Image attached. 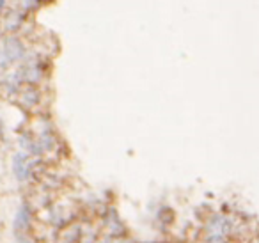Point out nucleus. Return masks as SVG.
<instances>
[{"label":"nucleus","mask_w":259,"mask_h":243,"mask_svg":"<svg viewBox=\"0 0 259 243\" xmlns=\"http://www.w3.org/2000/svg\"><path fill=\"white\" fill-rule=\"evenodd\" d=\"M4 52L6 55H8V59L11 62L15 61H20V59L23 57V54H25V48H23V45L20 43L18 39H15V37H9L8 41H6V47H4Z\"/></svg>","instance_id":"obj_1"},{"label":"nucleus","mask_w":259,"mask_h":243,"mask_svg":"<svg viewBox=\"0 0 259 243\" xmlns=\"http://www.w3.org/2000/svg\"><path fill=\"white\" fill-rule=\"evenodd\" d=\"M209 231L215 232V234H226L227 231H231V222H229V218L220 217V215L213 217L211 220H209Z\"/></svg>","instance_id":"obj_2"},{"label":"nucleus","mask_w":259,"mask_h":243,"mask_svg":"<svg viewBox=\"0 0 259 243\" xmlns=\"http://www.w3.org/2000/svg\"><path fill=\"white\" fill-rule=\"evenodd\" d=\"M29 225H30V210H29V206H22L18 213H16L15 227L18 229V231H25Z\"/></svg>","instance_id":"obj_3"},{"label":"nucleus","mask_w":259,"mask_h":243,"mask_svg":"<svg viewBox=\"0 0 259 243\" xmlns=\"http://www.w3.org/2000/svg\"><path fill=\"white\" fill-rule=\"evenodd\" d=\"M27 156L25 154H16L15 156V174L18 179H25V174H27Z\"/></svg>","instance_id":"obj_4"},{"label":"nucleus","mask_w":259,"mask_h":243,"mask_svg":"<svg viewBox=\"0 0 259 243\" xmlns=\"http://www.w3.org/2000/svg\"><path fill=\"white\" fill-rule=\"evenodd\" d=\"M204 243H227V241H226V238H224L222 234H213V236H209Z\"/></svg>","instance_id":"obj_5"},{"label":"nucleus","mask_w":259,"mask_h":243,"mask_svg":"<svg viewBox=\"0 0 259 243\" xmlns=\"http://www.w3.org/2000/svg\"><path fill=\"white\" fill-rule=\"evenodd\" d=\"M4 4H6V0H0V11L4 9Z\"/></svg>","instance_id":"obj_6"}]
</instances>
